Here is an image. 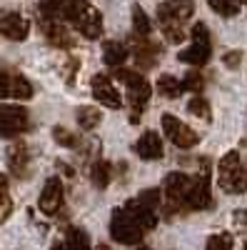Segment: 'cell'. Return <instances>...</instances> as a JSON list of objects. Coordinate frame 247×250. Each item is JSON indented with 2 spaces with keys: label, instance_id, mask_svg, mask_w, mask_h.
I'll return each mask as SVG.
<instances>
[{
  "label": "cell",
  "instance_id": "29",
  "mask_svg": "<svg viewBox=\"0 0 247 250\" xmlns=\"http://www.w3.org/2000/svg\"><path fill=\"white\" fill-rule=\"evenodd\" d=\"M188 110H190L195 118H202V120H210V118H212V113H210V103L205 100V98H200V95H195V98L188 103Z\"/></svg>",
  "mask_w": 247,
  "mask_h": 250
},
{
  "label": "cell",
  "instance_id": "10",
  "mask_svg": "<svg viewBox=\"0 0 247 250\" xmlns=\"http://www.w3.org/2000/svg\"><path fill=\"white\" fill-rule=\"evenodd\" d=\"M210 160H202V168H200V175L192 178V185H190V195H188V208L190 210H210L212 208V193H210Z\"/></svg>",
  "mask_w": 247,
  "mask_h": 250
},
{
  "label": "cell",
  "instance_id": "18",
  "mask_svg": "<svg viewBox=\"0 0 247 250\" xmlns=\"http://www.w3.org/2000/svg\"><path fill=\"white\" fill-rule=\"evenodd\" d=\"M135 153L142 158V160H160L165 155L162 150V138L155 133V130H148V133H142L135 143Z\"/></svg>",
  "mask_w": 247,
  "mask_h": 250
},
{
  "label": "cell",
  "instance_id": "4",
  "mask_svg": "<svg viewBox=\"0 0 247 250\" xmlns=\"http://www.w3.org/2000/svg\"><path fill=\"white\" fill-rule=\"evenodd\" d=\"M217 185L230 195H240V193L247 190V168L242 165V160L235 150L220 160V165H217Z\"/></svg>",
  "mask_w": 247,
  "mask_h": 250
},
{
  "label": "cell",
  "instance_id": "35",
  "mask_svg": "<svg viewBox=\"0 0 247 250\" xmlns=\"http://www.w3.org/2000/svg\"><path fill=\"white\" fill-rule=\"evenodd\" d=\"M95 250H110V248H108V245H97Z\"/></svg>",
  "mask_w": 247,
  "mask_h": 250
},
{
  "label": "cell",
  "instance_id": "19",
  "mask_svg": "<svg viewBox=\"0 0 247 250\" xmlns=\"http://www.w3.org/2000/svg\"><path fill=\"white\" fill-rule=\"evenodd\" d=\"M125 210L145 228V230H152V228L157 225V208H150V205H145V203H140L137 198H133V200H128L125 203Z\"/></svg>",
  "mask_w": 247,
  "mask_h": 250
},
{
  "label": "cell",
  "instance_id": "7",
  "mask_svg": "<svg viewBox=\"0 0 247 250\" xmlns=\"http://www.w3.org/2000/svg\"><path fill=\"white\" fill-rule=\"evenodd\" d=\"M28 130H30V113H28V108L3 103V105H0V138L15 140V138H20Z\"/></svg>",
  "mask_w": 247,
  "mask_h": 250
},
{
  "label": "cell",
  "instance_id": "23",
  "mask_svg": "<svg viewBox=\"0 0 247 250\" xmlns=\"http://www.w3.org/2000/svg\"><path fill=\"white\" fill-rule=\"evenodd\" d=\"M65 245L68 250H93L90 245V235L82 230V228H68V235H65Z\"/></svg>",
  "mask_w": 247,
  "mask_h": 250
},
{
  "label": "cell",
  "instance_id": "13",
  "mask_svg": "<svg viewBox=\"0 0 247 250\" xmlns=\"http://www.w3.org/2000/svg\"><path fill=\"white\" fill-rule=\"evenodd\" d=\"M30 33V23L13 10H0V35H5L8 40H25Z\"/></svg>",
  "mask_w": 247,
  "mask_h": 250
},
{
  "label": "cell",
  "instance_id": "12",
  "mask_svg": "<svg viewBox=\"0 0 247 250\" xmlns=\"http://www.w3.org/2000/svg\"><path fill=\"white\" fill-rule=\"evenodd\" d=\"M63 198H65V188L60 178H48L43 185V193L38 198V208L45 215H55L60 208H63Z\"/></svg>",
  "mask_w": 247,
  "mask_h": 250
},
{
  "label": "cell",
  "instance_id": "26",
  "mask_svg": "<svg viewBox=\"0 0 247 250\" xmlns=\"http://www.w3.org/2000/svg\"><path fill=\"white\" fill-rule=\"evenodd\" d=\"M75 118H77V125L82 130H93V128H97V123H100V110L93 108V105H82V108H77Z\"/></svg>",
  "mask_w": 247,
  "mask_h": 250
},
{
  "label": "cell",
  "instance_id": "37",
  "mask_svg": "<svg viewBox=\"0 0 247 250\" xmlns=\"http://www.w3.org/2000/svg\"><path fill=\"white\" fill-rule=\"evenodd\" d=\"M140 250H150V248H140Z\"/></svg>",
  "mask_w": 247,
  "mask_h": 250
},
{
  "label": "cell",
  "instance_id": "20",
  "mask_svg": "<svg viewBox=\"0 0 247 250\" xmlns=\"http://www.w3.org/2000/svg\"><path fill=\"white\" fill-rule=\"evenodd\" d=\"M133 50H135L137 62H140V65H145V68H152V65H155L157 53H160V48L150 43L148 35H137V33H135V38H133Z\"/></svg>",
  "mask_w": 247,
  "mask_h": 250
},
{
  "label": "cell",
  "instance_id": "16",
  "mask_svg": "<svg viewBox=\"0 0 247 250\" xmlns=\"http://www.w3.org/2000/svg\"><path fill=\"white\" fill-rule=\"evenodd\" d=\"M82 35L85 38H90V40H95V38H100L102 35V13L97 10V8H93V5H88L85 10L80 13V18L73 23Z\"/></svg>",
  "mask_w": 247,
  "mask_h": 250
},
{
  "label": "cell",
  "instance_id": "2",
  "mask_svg": "<svg viewBox=\"0 0 247 250\" xmlns=\"http://www.w3.org/2000/svg\"><path fill=\"white\" fill-rule=\"evenodd\" d=\"M190 185H192V175L188 173H170L162 183V190H165V218H172L177 213L190 210L188 208V195H190Z\"/></svg>",
  "mask_w": 247,
  "mask_h": 250
},
{
  "label": "cell",
  "instance_id": "5",
  "mask_svg": "<svg viewBox=\"0 0 247 250\" xmlns=\"http://www.w3.org/2000/svg\"><path fill=\"white\" fill-rule=\"evenodd\" d=\"M148 230L142 228L125 208H115L113 215H110V235L115 243H122V245H137L142 243V235Z\"/></svg>",
  "mask_w": 247,
  "mask_h": 250
},
{
  "label": "cell",
  "instance_id": "32",
  "mask_svg": "<svg viewBox=\"0 0 247 250\" xmlns=\"http://www.w3.org/2000/svg\"><path fill=\"white\" fill-rule=\"evenodd\" d=\"M182 85H185V90H192V93H200L202 88H205V78L197 73V70H190L188 75L182 78Z\"/></svg>",
  "mask_w": 247,
  "mask_h": 250
},
{
  "label": "cell",
  "instance_id": "14",
  "mask_svg": "<svg viewBox=\"0 0 247 250\" xmlns=\"http://www.w3.org/2000/svg\"><path fill=\"white\" fill-rule=\"evenodd\" d=\"M93 98H95L97 103H102L105 108H110V110L122 108V98H120V93L115 90V85L110 83L108 75H95V78H93Z\"/></svg>",
  "mask_w": 247,
  "mask_h": 250
},
{
  "label": "cell",
  "instance_id": "30",
  "mask_svg": "<svg viewBox=\"0 0 247 250\" xmlns=\"http://www.w3.org/2000/svg\"><path fill=\"white\" fill-rule=\"evenodd\" d=\"M205 250H232V235L230 233L210 235L208 243H205Z\"/></svg>",
  "mask_w": 247,
  "mask_h": 250
},
{
  "label": "cell",
  "instance_id": "1",
  "mask_svg": "<svg viewBox=\"0 0 247 250\" xmlns=\"http://www.w3.org/2000/svg\"><path fill=\"white\" fill-rule=\"evenodd\" d=\"M192 13H195L192 0H162L157 5V20H160L162 35L168 38V43H182V38H185L182 23L190 20Z\"/></svg>",
  "mask_w": 247,
  "mask_h": 250
},
{
  "label": "cell",
  "instance_id": "22",
  "mask_svg": "<svg viewBox=\"0 0 247 250\" xmlns=\"http://www.w3.org/2000/svg\"><path fill=\"white\" fill-rule=\"evenodd\" d=\"M110 178H113V165L108 160H95L93 168H90V180L95 188H108L110 185Z\"/></svg>",
  "mask_w": 247,
  "mask_h": 250
},
{
  "label": "cell",
  "instance_id": "3",
  "mask_svg": "<svg viewBox=\"0 0 247 250\" xmlns=\"http://www.w3.org/2000/svg\"><path fill=\"white\" fill-rule=\"evenodd\" d=\"M115 78L125 85L128 90V103H130V108L135 110L133 113V123L137 120V113H142L148 108V103H150V95H152V88H150V83L142 78L137 70H128V68H117L115 70Z\"/></svg>",
  "mask_w": 247,
  "mask_h": 250
},
{
  "label": "cell",
  "instance_id": "17",
  "mask_svg": "<svg viewBox=\"0 0 247 250\" xmlns=\"http://www.w3.org/2000/svg\"><path fill=\"white\" fill-rule=\"evenodd\" d=\"M40 28H43L48 43L55 48H70L73 45V38L68 33V28L63 25V20H55V18H43L40 20Z\"/></svg>",
  "mask_w": 247,
  "mask_h": 250
},
{
  "label": "cell",
  "instance_id": "24",
  "mask_svg": "<svg viewBox=\"0 0 247 250\" xmlns=\"http://www.w3.org/2000/svg\"><path fill=\"white\" fill-rule=\"evenodd\" d=\"M182 90H185L182 80H177L172 75H160V80H157V93L160 95H165V98H180Z\"/></svg>",
  "mask_w": 247,
  "mask_h": 250
},
{
  "label": "cell",
  "instance_id": "6",
  "mask_svg": "<svg viewBox=\"0 0 247 250\" xmlns=\"http://www.w3.org/2000/svg\"><path fill=\"white\" fill-rule=\"evenodd\" d=\"M190 35H192V43L185 48V50H180L177 58H180V62H188V65H205V62L210 60V55H212L210 30H208V25L195 23L192 30H190Z\"/></svg>",
  "mask_w": 247,
  "mask_h": 250
},
{
  "label": "cell",
  "instance_id": "21",
  "mask_svg": "<svg viewBox=\"0 0 247 250\" xmlns=\"http://www.w3.org/2000/svg\"><path fill=\"white\" fill-rule=\"evenodd\" d=\"M130 50L117 43V40H108V43H102V60L108 62L110 68H122V62L128 60Z\"/></svg>",
  "mask_w": 247,
  "mask_h": 250
},
{
  "label": "cell",
  "instance_id": "8",
  "mask_svg": "<svg viewBox=\"0 0 247 250\" xmlns=\"http://www.w3.org/2000/svg\"><path fill=\"white\" fill-rule=\"evenodd\" d=\"M88 5H90L88 0H40V18H55V20H65V23H75Z\"/></svg>",
  "mask_w": 247,
  "mask_h": 250
},
{
  "label": "cell",
  "instance_id": "36",
  "mask_svg": "<svg viewBox=\"0 0 247 250\" xmlns=\"http://www.w3.org/2000/svg\"><path fill=\"white\" fill-rule=\"evenodd\" d=\"M242 250H247V243H245V245H242Z\"/></svg>",
  "mask_w": 247,
  "mask_h": 250
},
{
  "label": "cell",
  "instance_id": "15",
  "mask_svg": "<svg viewBox=\"0 0 247 250\" xmlns=\"http://www.w3.org/2000/svg\"><path fill=\"white\" fill-rule=\"evenodd\" d=\"M8 168L20 180L30 175V150L25 143H13L8 148Z\"/></svg>",
  "mask_w": 247,
  "mask_h": 250
},
{
  "label": "cell",
  "instance_id": "27",
  "mask_svg": "<svg viewBox=\"0 0 247 250\" xmlns=\"http://www.w3.org/2000/svg\"><path fill=\"white\" fill-rule=\"evenodd\" d=\"M133 28H135V33H137V35H150V33H152V23H150V18H148V13L142 10L140 5H135V8H133Z\"/></svg>",
  "mask_w": 247,
  "mask_h": 250
},
{
  "label": "cell",
  "instance_id": "11",
  "mask_svg": "<svg viewBox=\"0 0 247 250\" xmlns=\"http://www.w3.org/2000/svg\"><path fill=\"white\" fill-rule=\"evenodd\" d=\"M0 98L8 100H30L33 98V85L25 75L20 73H0Z\"/></svg>",
  "mask_w": 247,
  "mask_h": 250
},
{
  "label": "cell",
  "instance_id": "34",
  "mask_svg": "<svg viewBox=\"0 0 247 250\" xmlns=\"http://www.w3.org/2000/svg\"><path fill=\"white\" fill-rule=\"evenodd\" d=\"M50 250H68V245H65V243H53Z\"/></svg>",
  "mask_w": 247,
  "mask_h": 250
},
{
  "label": "cell",
  "instance_id": "9",
  "mask_svg": "<svg viewBox=\"0 0 247 250\" xmlns=\"http://www.w3.org/2000/svg\"><path fill=\"white\" fill-rule=\"evenodd\" d=\"M160 123H162V133L168 135V140L175 145V148L190 150V148H195V145H197V133H195L192 128H188L182 120H177L175 115L162 113Z\"/></svg>",
  "mask_w": 247,
  "mask_h": 250
},
{
  "label": "cell",
  "instance_id": "31",
  "mask_svg": "<svg viewBox=\"0 0 247 250\" xmlns=\"http://www.w3.org/2000/svg\"><path fill=\"white\" fill-rule=\"evenodd\" d=\"M53 138H55V143L57 145H63V148H77V135H73L68 128H60V125H57V128H53Z\"/></svg>",
  "mask_w": 247,
  "mask_h": 250
},
{
  "label": "cell",
  "instance_id": "28",
  "mask_svg": "<svg viewBox=\"0 0 247 250\" xmlns=\"http://www.w3.org/2000/svg\"><path fill=\"white\" fill-rule=\"evenodd\" d=\"M13 213V200H10V193H8V178L0 175V223L8 220Z\"/></svg>",
  "mask_w": 247,
  "mask_h": 250
},
{
  "label": "cell",
  "instance_id": "33",
  "mask_svg": "<svg viewBox=\"0 0 247 250\" xmlns=\"http://www.w3.org/2000/svg\"><path fill=\"white\" fill-rule=\"evenodd\" d=\"M222 62H225V65H228L230 70H235L240 62H242V50H232V53H228V55L222 58Z\"/></svg>",
  "mask_w": 247,
  "mask_h": 250
},
{
  "label": "cell",
  "instance_id": "25",
  "mask_svg": "<svg viewBox=\"0 0 247 250\" xmlns=\"http://www.w3.org/2000/svg\"><path fill=\"white\" fill-rule=\"evenodd\" d=\"M208 3H210V8H212L217 15H222V18H232V15L240 13L242 5H247V0H208Z\"/></svg>",
  "mask_w": 247,
  "mask_h": 250
}]
</instances>
